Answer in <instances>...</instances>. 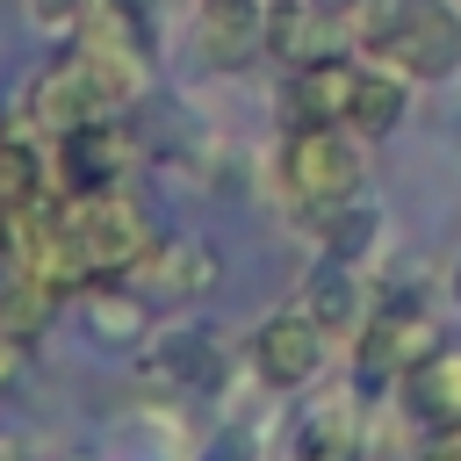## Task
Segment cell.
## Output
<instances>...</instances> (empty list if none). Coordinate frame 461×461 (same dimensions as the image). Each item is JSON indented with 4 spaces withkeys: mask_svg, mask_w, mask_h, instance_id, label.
<instances>
[{
    "mask_svg": "<svg viewBox=\"0 0 461 461\" xmlns=\"http://www.w3.org/2000/svg\"><path fill=\"white\" fill-rule=\"evenodd\" d=\"M310 216H317V252H331L346 267H360L382 238V209H367V202H331V209H310Z\"/></svg>",
    "mask_w": 461,
    "mask_h": 461,
    "instance_id": "cell-18",
    "label": "cell"
},
{
    "mask_svg": "<svg viewBox=\"0 0 461 461\" xmlns=\"http://www.w3.org/2000/svg\"><path fill=\"white\" fill-rule=\"evenodd\" d=\"M353 86H360V65L353 58H303L281 86V122H346L353 115Z\"/></svg>",
    "mask_w": 461,
    "mask_h": 461,
    "instance_id": "cell-12",
    "label": "cell"
},
{
    "mask_svg": "<svg viewBox=\"0 0 461 461\" xmlns=\"http://www.w3.org/2000/svg\"><path fill=\"white\" fill-rule=\"evenodd\" d=\"M439 346V324H432V303L418 288H389L375 303V317H360V353H353V382L360 389H382V382H403V367H418L425 353Z\"/></svg>",
    "mask_w": 461,
    "mask_h": 461,
    "instance_id": "cell-5",
    "label": "cell"
},
{
    "mask_svg": "<svg viewBox=\"0 0 461 461\" xmlns=\"http://www.w3.org/2000/svg\"><path fill=\"white\" fill-rule=\"evenodd\" d=\"M223 281V259H216V245H202V238H158L151 252H144V267H137V288L144 295H166V303H194V295H209Z\"/></svg>",
    "mask_w": 461,
    "mask_h": 461,
    "instance_id": "cell-13",
    "label": "cell"
},
{
    "mask_svg": "<svg viewBox=\"0 0 461 461\" xmlns=\"http://www.w3.org/2000/svg\"><path fill=\"white\" fill-rule=\"evenodd\" d=\"M22 375H29V339L0 324V396H14V389H22Z\"/></svg>",
    "mask_w": 461,
    "mask_h": 461,
    "instance_id": "cell-22",
    "label": "cell"
},
{
    "mask_svg": "<svg viewBox=\"0 0 461 461\" xmlns=\"http://www.w3.org/2000/svg\"><path fill=\"white\" fill-rule=\"evenodd\" d=\"M223 367H230L223 339L194 331V324L166 331V339H144V360H137L144 389H166V396H209V389H223Z\"/></svg>",
    "mask_w": 461,
    "mask_h": 461,
    "instance_id": "cell-7",
    "label": "cell"
},
{
    "mask_svg": "<svg viewBox=\"0 0 461 461\" xmlns=\"http://www.w3.org/2000/svg\"><path fill=\"white\" fill-rule=\"evenodd\" d=\"M79 310H86V331L94 346H144L151 339V295L137 288V274H86L79 281Z\"/></svg>",
    "mask_w": 461,
    "mask_h": 461,
    "instance_id": "cell-10",
    "label": "cell"
},
{
    "mask_svg": "<svg viewBox=\"0 0 461 461\" xmlns=\"http://www.w3.org/2000/svg\"><path fill=\"white\" fill-rule=\"evenodd\" d=\"M22 115H29L36 130L65 137V130H79V122H94V115H115V108L101 101L94 72L79 65V50H58V58H50V65L29 79V94H22Z\"/></svg>",
    "mask_w": 461,
    "mask_h": 461,
    "instance_id": "cell-9",
    "label": "cell"
},
{
    "mask_svg": "<svg viewBox=\"0 0 461 461\" xmlns=\"http://www.w3.org/2000/svg\"><path fill=\"white\" fill-rule=\"evenodd\" d=\"M259 7H267V14H274V7H295V0H259Z\"/></svg>",
    "mask_w": 461,
    "mask_h": 461,
    "instance_id": "cell-28",
    "label": "cell"
},
{
    "mask_svg": "<svg viewBox=\"0 0 461 461\" xmlns=\"http://www.w3.org/2000/svg\"><path fill=\"white\" fill-rule=\"evenodd\" d=\"M245 367L267 382V389H303L324 375V331L303 317V310H281L267 317L252 339H245Z\"/></svg>",
    "mask_w": 461,
    "mask_h": 461,
    "instance_id": "cell-8",
    "label": "cell"
},
{
    "mask_svg": "<svg viewBox=\"0 0 461 461\" xmlns=\"http://www.w3.org/2000/svg\"><path fill=\"white\" fill-rule=\"evenodd\" d=\"M194 50L216 72H245L267 58V7L259 0H194Z\"/></svg>",
    "mask_w": 461,
    "mask_h": 461,
    "instance_id": "cell-11",
    "label": "cell"
},
{
    "mask_svg": "<svg viewBox=\"0 0 461 461\" xmlns=\"http://www.w3.org/2000/svg\"><path fill=\"white\" fill-rule=\"evenodd\" d=\"M0 454H22V447H14V439H7V432H0Z\"/></svg>",
    "mask_w": 461,
    "mask_h": 461,
    "instance_id": "cell-29",
    "label": "cell"
},
{
    "mask_svg": "<svg viewBox=\"0 0 461 461\" xmlns=\"http://www.w3.org/2000/svg\"><path fill=\"white\" fill-rule=\"evenodd\" d=\"M0 461H22V454H0Z\"/></svg>",
    "mask_w": 461,
    "mask_h": 461,
    "instance_id": "cell-30",
    "label": "cell"
},
{
    "mask_svg": "<svg viewBox=\"0 0 461 461\" xmlns=\"http://www.w3.org/2000/svg\"><path fill=\"white\" fill-rule=\"evenodd\" d=\"M310 29H317V14L295 0V7H274L267 14V58H288V65H303V58H317L310 50Z\"/></svg>",
    "mask_w": 461,
    "mask_h": 461,
    "instance_id": "cell-20",
    "label": "cell"
},
{
    "mask_svg": "<svg viewBox=\"0 0 461 461\" xmlns=\"http://www.w3.org/2000/svg\"><path fill=\"white\" fill-rule=\"evenodd\" d=\"M281 187L303 209H331L360 194V137L346 122H295L281 137Z\"/></svg>",
    "mask_w": 461,
    "mask_h": 461,
    "instance_id": "cell-4",
    "label": "cell"
},
{
    "mask_svg": "<svg viewBox=\"0 0 461 461\" xmlns=\"http://www.w3.org/2000/svg\"><path fill=\"white\" fill-rule=\"evenodd\" d=\"M317 22H331V14H360V0H303Z\"/></svg>",
    "mask_w": 461,
    "mask_h": 461,
    "instance_id": "cell-25",
    "label": "cell"
},
{
    "mask_svg": "<svg viewBox=\"0 0 461 461\" xmlns=\"http://www.w3.org/2000/svg\"><path fill=\"white\" fill-rule=\"evenodd\" d=\"M58 281H43V274H29V267H7L0 274V324L7 331H22V339H36L50 317H58Z\"/></svg>",
    "mask_w": 461,
    "mask_h": 461,
    "instance_id": "cell-19",
    "label": "cell"
},
{
    "mask_svg": "<svg viewBox=\"0 0 461 461\" xmlns=\"http://www.w3.org/2000/svg\"><path fill=\"white\" fill-rule=\"evenodd\" d=\"M418 461H461V425H447V432H432Z\"/></svg>",
    "mask_w": 461,
    "mask_h": 461,
    "instance_id": "cell-24",
    "label": "cell"
},
{
    "mask_svg": "<svg viewBox=\"0 0 461 461\" xmlns=\"http://www.w3.org/2000/svg\"><path fill=\"white\" fill-rule=\"evenodd\" d=\"M65 245H72L79 281L86 274H137L144 252L158 245V230L122 187H94V194H65Z\"/></svg>",
    "mask_w": 461,
    "mask_h": 461,
    "instance_id": "cell-2",
    "label": "cell"
},
{
    "mask_svg": "<svg viewBox=\"0 0 461 461\" xmlns=\"http://www.w3.org/2000/svg\"><path fill=\"white\" fill-rule=\"evenodd\" d=\"M137 158V137L122 115H94L79 130L58 137V194H94V187H115Z\"/></svg>",
    "mask_w": 461,
    "mask_h": 461,
    "instance_id": "cell-6",
    "label": "cell"
},
{
    "mask_svg": "<svg viewBox=\"0 0 461 461\" xmlns=\"http://www.w3.org/2000/svg\"><path fill=\"white\" fill-rule=\"evenodd\" d=\"M86 7H94V0H22V14H29L36 29H50V36H72V29L86 22Z\"/></svg>",
    "mask_w": 461,
    "mask_h": 461,
    "instance_id": "cell-21",
    "label": "cell"
},
{
    "mask_svg": "<svg viewBox=\"0 0 461 461\" xmlns=\"http://www.w3.org/2000/svg\"><path fill=\"white\" fill-rule=\"evenodd\" d=\"M194 461H259V447H252V432H216V439H202V454Z\"/></svg>",
    "mask_w": 461,
    "mask_h": 461,
    "instance_id": "cell-23",
    "label": "cell"
},
{
    "mask_svg": "<svg viewBox=\"0 0 461 461\" xmlns=\"http://www.w3.org/2000/svg\"><path fill=\"white\" fill-rule=\"evenodd\" d=\"M403 411L425 425V432H447V425H461V346L454 339H439L418 367H403Z\"/></svg>",
    "mask_w": 461,
    "mask_h": 461,
    "instance_id": "cell-15",
    "label": "cell"
},
{
    "mask_svg": "<svg viewBox=\"0 0 461 461\" xmlns=\"http://www.w3.org/2000/svg\"><path fill=\"white\" fill-rule=\"evenodd\" d=\"M72 36H79L72 50H79V65L94 72L101 101L122 115V108L151 86V14H130V7H115V0H94Z\"/></svg>",
    "mask_w": 461,
    "mask_h": 461,
    "instance_id": "cell-3",
    "label": "cell"
},
{
    "mask_svg": "<svg viewBox=\"0 0 461 461\" xmlns=\"http://www.w3.org/2000/svg\"><path fill=\"white\" fill-rule=\"evenodd\" d=\"M303 317H310L324 339H339V331H360V274H353L346 259L317 252V267L303 274Z\"/></svg>",
    "mask_w": 461,
    "mask_h": 461,
    "instance_id": "cell-16",
    "label": "cell"
},
{
    "mask_svg": "<svg viewBox=\"0 0 461 461\" xmlns=\"http://www.w3.org/2000/svg\"><path fill=\"white\" fill-rule=\"evenodd\" d=\"M447 288H454V303H461V259H454V267H447Z\"/></svg>",
    "mask_w": 461,
    "mask_h": 461,
    "instance_id": "cell-26",
    "label": "cell"
},
{
    "mask_svg": "<svg viewBox=\"0 0 461 461\" xmlns=\"http://www.w3.org/2000/svg\"><path fill=\"white\" fill-rule=\"evenodd\" d=\"M353 43L367 65L403 79H454L461 72V14L447 0H360Z\"/></svg>",
    "mask_w": 461,
    "mask_h": 461,
    "instance_id": "cell-1",
    "label": "cell"
},
{
    "mask_svg": "<svg viewBox=\"0 0 461 461\" xmlns=\"http://www.w3.org/2000/svg\"><path fill=\"white\" fill-rule=\"evenodd\" d=\"M115 7H130V14H151V0H115Z\"/></svg>",
    "mask_w": 461,
    "mask_h": 461,
    "instance_id": "cell-27",
    "label": "cell"
},
{
    "mask_svg": "<svg viewBox=\"0 0 461 461\" xmlns=\"http://www.w3.org/2000/svg\"><path fill=\"white\" fill-rule=\"evenodd\" d=\"M0 144H7V137H0Z\"/></svg>",
    "mask_w": 461,
    "mask_h": 461,
    "instance_id": "cell-31",
    "label": "cell"
},
{
    "mask_svg": "<svg viewBox=\"0 0 461 461\" xmlns=\"http://www.w3.org/2000/svg\"><path fill=\"white\" fill-rule=\"evenodd\" d=\"M288 461H367V411L353 396H324L295 418Z\"/></svg>",
    "mask_w": 461,
    "mask_h": 461,
    "instance_id": "cell-14",
    "label": "cell"
},
{
    "mask_svg": "<svg viewBox=\"0 0 461 461\" xmlns=\"http://www.w3.org/2000/svg\"><path fill=\"white\" fill-rule=\"evenodd\" d=\"M403 101H411V79H403V72H389V65H360L346 130H353V137H389V130L403 122Z\"/></svg>",
    "mask_w": 461,
    "mask_h": 461,
    "instance_id": "cell-17",
    "label": "cell"
}]
</instances>
